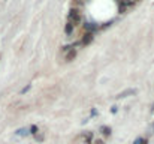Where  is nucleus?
<instances>
[{"label":"nucleus","mask_w":154,"mask_h":144,"mask_svg":"<svg viewBox=\"0 0 154 144\" xmlns=\"http://www.w3.org/2000/svg\"><path fill=\"white\" fill-rule=\"evenodd\" d=\"M100 131H102V134H103L105 137H109V135H111V128H109V126H102Z\"/></svg>","instance_id":"6"},{"label":"nucleus","mask_w":154,"mask_h":144,"mask_svg":"<svg viewBox=\"0 0 154 144\" xmlns=\"http://www.w3.org/2000/svg\"><path fill=\"white\" fill-rule=\"evenodd\" d=\"M135 2H138V0H135Z\"/></svg>","instance_id":"12"},{"label":"nucleus","mask_w":154,"mask_h":144,"mask_svg":"<svg viewBox=\"0 0 154 144\" xmlns=\"http://www.w3.org/2000/svg\"><path fill=\"white\" fill-rule=\"evenodd\" d=\"M133 93H136V90L135 89H129V90H126V92H123V93H120L117 98L120 99V98H126L127 95H133Z\"/></svg>","instance_id":"4"},{"label":"nucleus","mask_w":154,"mask_h":144,"mask_svg":"<svg viewBox=\"0 0 154 144\" xmlns=\"http://www.w3.org/2000/svg\"><path fill=\"white\" fill-rule=\"evenodd\" d=\"M84 2H85V0H72V6H73V8H78V6L84 5Z\"/></svg>","instance_id":"7"},{"label":"nucleus","mask_w":154,"mask_h":144,"mask_svg":"<svg viewBox=\"0 0 154 144\" xmlns=\"http://www.w3.org/2000/svg\"><path fill=\"white\" fill-rule=\"evenodd\" d=\"M81 14H79V11L76 9V8H73V9H70V12H69V23H72L73 26H76V24H79L81 23Z\"/></svg>","instance_id":"1"},{"label":"nucleus","mask_w":154,"mask_h":144,"mask_svg":"<svg viewBox=\"0 0 154 144\" xmlns=\"http://www.w3.org/2000/svg\"><path fill=\"white\" fill-rule=\"evenodd\" d=\"M73 27H75V26H73L72 23H67V24H66V27H64V32H66V35H70V33L73 32Z\"/></svg>","instance_id":"5"},{"label":"nucleus","mask_w":154,"mask_h":144,"mask_svg":"<svg viewBox=\"0 0 154 144\" xmlns=\"http://www.w3.org/2000/svg\"><path fill=\"white\" fill-rule=\"evenodd\" d=\"M38 132H39L38 126H36V125H32V126H30V134H33V135L36 137V135H38Z\"/></svg>","instance_id":"9"},{"label":"nucleus","mask_w":154,"mask_h":144,"mask_svg":"<svg viewBox=\"0 0 154 144\" xmlns=\"http://www.w3.org/2000/svg\"><path fill=\"white\" fill-rule=\"evenodd\" d=\"M93 144H105V143H103L102 140H94V141H93Z\"/></svg>","instance_id":"11"},{"label":"nucleus","mask_w":154,"mask_h":144,"mask_svg":"<svg viewBox=\"0 0 154 144\" xmlns=\"http://www.w3.org/2000/svg\"><path fill=\"white\" fill-rule=\"evenodd\" d=\"M133 144H147V140L145 138H142V137H139V138H136L135 140V143Z\"/></svg>","instance_id":"10"},{"label":"nucleus","mask_w":154,"mask_h":144,"mask_svg":"<svg viewBox=\"0 0 154 144\" xmlns=\"http://www.w3.org/2000/svg\"><path fill=\"white\" fill-rule=\"evenodd\" d=\"M27 134H29V129H26V128H21V129H18V131H17V135H20V137L27 135Z\"/></svg>","instance_id":"8"},{"label":"nucleus","mask_w":154,"mask_h":144,"mask_svg":"<svg viewBox=\"0 0 154 144\" xmlns=\"http://www.w3.org/2000/svg\"><path fill=\"white\" fill-rule=\"evenodd\" d=\"M75 57H76V50H75V48H70V50L67 51V54H66L64 60H66V62H70V60H73Z\"/></svg>","instance_id":"3"},{"label":"nucleus","mask_w":154,"mask_h":144,"mask_svg":"<svg viewBox=\"0 0 154 144\" xmlns=\"http://www.w3.org/2000/svg\"><path fill=\"white\" fill-rule=\"evenodd\" d=\"M93 33L91 32H85L84 35H82V39H81V42L84 44V45H88V44H91L93 42Z\"/></svg>","instance_id":"2"}]
</instances>
